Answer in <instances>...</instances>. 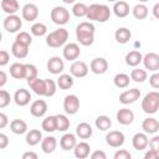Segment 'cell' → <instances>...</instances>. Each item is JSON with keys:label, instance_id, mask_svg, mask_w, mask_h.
<instances>
[{"label": "cell", "instance_id": "obj_51", "mask_svg": "<svg viewBox=\"0 0 159 159\" xmlns=\"http://www.w3.org/2000/svg\"><path fill=\"white\" fill-rule=\"evenodd\" d=\"M89 157L92 159H106L107 158V154L103 150H94L92 154H89Z\"/></svg>", "mask_w": 159, "mask_h": 159}, {"label": "cell", "instance_id": "obj_29", "mask_svg": "<svg viewBox=\"0 0 159 159\" xmlns=\"http://www.w3.org/2000/svg\"><path fill=\"white\" fill-rule=\"evenodd\" d=\"M11 53L16 58H25L29 53V46L20 43L17 41H14V43L11 45Z\"/></svg>", "mask_w": 159, "mask_h": 159}, {"label": "cell", "instance_id": "obj_35", "mask_svg": "<svg viewBox=\"0 0 159 159\" xmlns=\"http://www.w3.org/2000/svg\"><path fill=\"white\" fill-rule=\"evenodd\" d=\"M132 14H133V16H134L137 20H144V19L148 16L149 10H148V7H147L145 4L139 2V4L134 5V7L132 9Z\"/></svg>", "mask_w": 159, "mask_h": 159}, {"label": "cell", "instance_id": "obj_3", "mask_svg": "<svg viewBox=\"0 0 159 159\" xmlns=\"http://www.w3.org/2000/svg\"><path fill=\"white\" fill-rule=\"evenodd\" d=\"M67 40H68V31L65 27H60L46 36V45L50 47L57 48L66 45Z\"/></svg>", "mask_w": 159, "mask_h": 159}, {"label": "cell", "instance_id": "obj_25", "mask_svg": "<svg viewBox=\"0 0 159 159\" xmlns=\"http://www.w3.org/2000/svg\"><path fill=\"white\" fill-rule=\"evenodd\" d=\"M140 62H143V55L138 51V50H133L129 51L125 55V63L129 67H137Z\"/></svg>", "mask_w": 159, "mask_h": 159}, {"label": "cell", "instance_id": "obj_38", "mask_svg": "<svg viewBox=\"0 0 159 159\" xmlns=\"http://www.w3.org/2000/svg\"><path fill=\"white\" fill-rule=\"evenodd\" d=\"M114 86L118 88H127L130 82V76L127 73H117L113 78Z\"/></svg>", "mask_w": 159, "mask_h": 159}, {"label": "cell", "instance_id": "obj_36", "mask_svg": "<svg viewBox=\"0 0 159 159\" xmlns=\"http://www.w3.org/2000/svg\"><path fill=\"white\" fill-rule=\"evenodd\" d=\"M94 125H96L97 129H99L102 132H106L112 127V120H111V118L108 116H104V114L103 116H98L96 118V120H94Z\"/></svg>", "mask_w": 159, "mask_h": 159}, {"label": "cell", "instance_id": "obj_47", "mask_svg": "<svg viewBox=\"0 0 159 159\" xmlns=\"http://www.w3.org/2000/svg\"><path fill=\"white\" fill-rule=\"evenodd\" d=\"M113 158L114 159H130L132 158V154L128 150H125V149H119V150H117L114 153Z\"/></svg>", "mask_w": 159, "mask_h": 159}, {"label": "cell", "instance_id": "obj_46", "mask_svg": "<svg viewBox=\"0 0 159 159\" xmlns=\"http://www.w3.org/2000/svg\"><path fill=\"white\" fill-rule=\"evenodd\" d=\"M11 101V96L7 91L1 89L0 91V108H5Z\"/></svg>", "mask_w": 159, "mask_h": 159}, {"label": "cell", "instance_id": "obj_7", "mask_svg": "<svg viewBox=\"0 0 159 159\" xmlns=\"http://www.w3.org/2000/svg\"><path fill=\"white\" fill-rule=\"evenodd\" d=\"M125 137L120 130H109L106 135V143L112 148H119L124 144Z\"/></svg>", "mask_w": 159, "mask_h": 159}, {"label": "cell", "instance_id": "obj_4", "mask_svg": "<svg viewBox=\"0 0 159 159\" xmlns=\"http://www.w3.org/2000/svg\"><path fill=\"white\" fill-rule=\"evenodd\" d=\"M142 109L147 114H154L159 109V92H148L142 99Z\"/></svg>", "mask_w": 159, "mask_h": 159}, {"label": "cell", "instance_id": "obj_40", "mask_svg": "<svg viewBox=\"0 0 159 159\" xmlns=\"http://www.w3.org/2000/svg\"><path fill=\"white\" fill-rule=\"evenodd\" d=\"M148 78V73L143 68H134L130 72V80H133L137 83H142Z\"/></svg>", "mask_w": 159, "mask_h": 159}, {"label": "cell", "instance_id": "obj_23", "mask_svg": "<svg viewBox=\"0 0 159 159\" xmlns=\"http://www.w3.org/2000/svg\"><path fill=\"white\" fill-rule=\"evenodd\" d=\"M93 134V129L91 127L89 123L87 122H81L80 124H77L76 127V135L81 139H88L91 138Z\"/></svg>", "mask_w": 159, "mask_h": 159}, {"label": "cell", "instance_id": "obj_33", "mask_svg": "<svg viewBox=\"0 0 159 159\" xmlns=\"http://www.w3.org/2000/svg\"><path fill=\"white\" fill-rule=\"evenodd\" d=\"M10 130L14 133V134H24L27 132V124L25 120L22 119H12L10 122Z\"/></svg>", "mask_w": 159, "mask_h": 159}, {"label": "cell", "instance_id": "obj_39", "mask_svg": "<svg viewBox=\"0 0 159 159\" xmlns=\"http://www.w3.org/2000/svg\"><path fill=\"white\" fill-rule=\"evenodd\" d=\"M56 125L58 132H66L70 128L71 122L66 114H56Z\"/></svg>", "mask_w": 159, "mask_h": 159}, {"label": "cell", "instance_id": "obj_34", "mask_svg": "<svg viewBox=\"0 0 159 159\" xmlns=\"http://www.w3.org/2000/svg\"><path fill=\"white\" fill-rule=\"evenodd\" d=\"M132 37V32L127 27H119L114 32V39L118 43H127Z\"/></svg>", "mask_w": 159, "mask_h": 159}, {"label": "cell", "instance_id": "obj_44", "mask_svg": "<svg viewBox=\"0 0 159 159\" xmlns=\"http://www.w3.org/2000/svg\"><path fill=\"white\" fill-rule=\"evenodd\" d=\"M15 41H17V42H20V43H24V45H26V46H30L31 42H32V37H31V35H30L29 32H26V31H20V32L16 35Z\"/></svg>", "mask_w": 159, "mask_h": 159}, {"label": "cell", "instance_id": "obj_49", "mask_svg": "<svg viewBox=\"0 0 159 159\" xmlns=\"http://www.w3.org/2000/svg\"><path fill=\"white\" fill-rule=\"evenodd\" d=\"M149 148L159 153V135H154L152 139H149Z\"/></svg>", "mask_w": 159, "mask_h": 159}, {"label": "cell", "instance_id": "obj_16", "mask_svg": "<svg viewBox=\"0 0 159 159\" xmlns=\"http://www.w3.org/2000/svg\"><path fill=\"white\" fill-rule=\"evenodd\" d=\"M116 118H117V122L122 125H129L133 123L134 120V113L132 109H128V108H120L117 114H116Z\"/></svg>", "mask_w": 159, "mask_h": 159}, {"label": "cell", "instance_id": "obj_56", "mask_svg": "<svg viewBox=\"0 0 159 159\" xmlns=\"http://www.w3.org/2000/svg\"><path fill=\"white\" fill-rule=\"evenodd\" d=\"M6 81H7V76H6L5 71H0V87H1V88L5 86Z\"/></svg>", "mask_w": 159, "mask_h": 159}, {"label": "cell", "instance_id": "obj_11", "mask_svg": "<svg viewBox=\"0 0 159 159\" xmlns=\"http://www.w3.org/2000/svg\"><path fill=\"white\" fill-rule=\"evenodd\" d=\"M143 65L145 70H149L152 72L159 71V55L155 52H148L143 56Z\"/></svg>", "mask_w": 159, "mask_h": 159}, {"label": "cell", "instance_id": "obj_41", "mask_svg": "<svg viewBox=\"0 0 159 159\" xmlns=\"http://www.w3.org/2000/svg\"><path fill=\"white\" fill-rule=\"evenodd\" d=\"M30 32H31V35L37 36V37L45 36V35L47 34V26H46L43 22H35V24L31 26Z\"/></svg>", "mask_w": 159, "mask_h": 159}, {"label": "cell", "instance_id": "obj_27", "mask_svg": "<svg viewBox=\"0 0 159 159\" xmlns=\"http://www.w3.org/2000/svg\"><path fill=\"white\" fill-rule=\"evenodd\" d=\"M56 147H57V140H56V138L52 137V135L45 137V138L42 139V142H41V149H42V152H43L45 154H51V153H53L55 149H56Z\"/></svg>", "mask_w": 159, "mask_h": 159}, {"label": "cell", "instance_id": "obj_20", "mask_svg": "<svg viewBox=\"0 0 159 159\" xmlns=\"http://www.w3.org/2000/svg\"><path fill=\"white\" fill-rule=\"evenodd\" d=\"M113 14L117 16V17H125L129 15V11H130V7H129V4L127 1H123V0H118L114 2L113 5V9H112Z\"/></svg>", "mask_w": 159, "mask_h": 159}, {"label": "cell", "instance_id": "obj_53", "mask_svg": "<svg viewBox=\"0 0 159 159\" xmlns=\"http://www.w3.org/2000/svg\"><path fill=\"white\" fill-rule=\"evenodd\" d=\"M144 158L145 159H159V153L153 150V149H149L145 154H144Z\"/></svg>", "mask_w": 159, "mask_h": 159}, {"label": "cell", "instance_id": "obj_54", "mask_svg": "<svg viewBox=\"0 0 159 159\" xmlns=\"http://www.w3.org/2000/svg\"><path fill=\"white\" fill-rule=\"evenodd\" d=\"M9 120H7V116L5 113H0V128H5L7 125Z\"/></svg>", "mask_w": 159, "mask_h": 159}, {"label": "cell", "instance_id": "obj_32", "mask_svg": "<svg viewBox=\"0 0 159 159\" xmlns=\"http://www.w3.org/2000/svg\"><path fill=\"white\" fill-rule=\"evenodd\" d=\"M10 76L15 80H24L25 78V63L15 62L10 66Z\"/></svg>", "mask_w": 159, "mask_h": 159}, {"label": "cell", "instance_id": "obj_57", "mask_svg": "<svg viewBox=\"0 0 159 159\" xmlns=\"http://www.w3.org/2000/svg\"><path fill=\"white\" fill-rule=\"evenodd\" d=\"M152 12H153V16H154L155 19H158V20H159V2H157V4L153 6Z\"/></svg>", "mask_w": 159, "mask_h": 159}, {"label": "cell", "instance_id": "obj_48", "mask_svg": "<svg viewBox=\"0 0 159 159\" xmlns=\"http://www.w3.org/2000/svg\"><path fill=\"white\" fill-rule=\"evenodd\" d=\"M149 83L153 88L159 89V72H153V75L149 77Z\"/></svg>", "mask_w": 159, "mask_h": 159}, {"label": "cell", "instance_id": "obj_60", "mask_svg": "<svg viewBox=\"0 0 159 159\" xmlns=\"http://www.w3.org/2000/svg\"><path fill=\"white\" fill-rule=\"evenodd\" d=\"M107 1H111V2H116V1H118V0H107Z\"/></svg>", "mask_w": 159, "mask_h": 159}, {"label": "cell", "instance_id": "obj_18", "mask_svg": "<svg viewBox=\"0 0 159 159\" xmlns=\"http://www.w3.org/2000/svg\"><path fill=\"white\" fill-rule=\"evenodd\" d=\"M132 145L135 150H144L149 145V139L147 133H135L132 138Z\"/></svg>", "mask_w": 159, "mask_h": 159}, {"label": "cell", "instance_id": "obj_52", "mask_svg": "<svg viewBox=\"0 0 159 159\" xmlns=\"http://www.w3.org/2000/svg\"><path fill=\"white\" fill-rule=\"evenodd\" d=\"M9 145V138L5 133H0V149H5Z\"/></svg>", "mask_w": 159, "mask_h": 159}, {"label": "cell", "instance_id": "obj_5", "mask_svg": "<svg viewBox=\"0 0 159 159\" xmlns=\"http://www.w3.org/2000/svg\"><path fill=\"white\" fill-rule=\"evenodd\" d=\"M50 16H51L52 22L60 26L66 25L70 21V11L63 6H55L51 10Z\"/></svg>", "mask_w": 159, "mask_h": 159}, {"label": "cell", "instance_id": "obj_6", "mask_svg": "<svg viewBox=\"0 0 159 159\" xmlns=\"http://www.w3.org/2000/svg\"><path fill=\"white\" fill-rule=\"evenodd\" d=\"M2 26L4 29L10 32V34H14V32H17L21 27H22V20L20 19V16H17L16 14L14 15H7L4 21H2Z\"/></svg>", "mask_w": 159, "mask_h": 159}, {"label": "cell", "instance_id": "obj_15", "mask_svg": "<svg viewBox=\"0 0 159 159\" xmlns=\"http://www.w3.org/2000/svg\"><path fill=\"white\" fill-rule=\"evenodd\" d=\"M47 112V103L46 101L43 99H36L31 103V107H30V113L36 117V118H41L46 114Z\"/></svg>", "mask_w": 159, "mask_h": 159}, {"label": "cell", "instance_id": "obj_24", "mask_svg": "<svg viewBox=\"0 0 159 159\" xmlns=\"http://www.w3.org/2000/svg\"><path fill=\"white\" fill-rule=\"evenodd\" d=\"M89 153H91V147L86 142H80L73 148V154L78 159H84V158L89 157Z\"/></svg>", "mask_w": 159, "mask_h": 159}, {"label": "cell", "instance_id": "obj_17", "mask_svg": "<svg viewBox=\"0 0 159 159\" xmlns=\"http://www.w3.org/2000/svg\"><path fill=\"white\" fill-rule=\"evenodd\" d=\"M65 68L63 60L58 56H53L47 61V71L52 75H60Z\"/></svg>", "mask_w": 159, "mask_h": 159}, {"label": "cell", "instance_id": "obj_21", "mask_svg": "<svg viewBox=\"0 0 159 159\" xmlns=\"http://www.w3.org/2000/svg\"><path fill=\"white\" fill-rule=\"evenodd\" d=\"M76 134L72 133H65L61 138H60V147L63 150H73L75 145L77 144V139H76Z\"/></svg>", "mask_w": 159, "mask_h": 159}, {"label": "cell", "instance_id": "obj_42", "mask_svg": "<svg viewBox=\"0 0 159 159\" xmlns=\"http://www.w3.org/2000/svg\"><path fill=\"white\" fill-rule=\"evenodd\" d=\"M87 10H88V6L83 2H75L72 6V14L76 17H84L87 15Z\"/></svg>", "mask_w": 159, "mask_h": 159}, {"label": "cell", "instance_id": "obj_12", "mask_svg": "<svg viewBox=\"0 0 159 159\" xmlns=\"http://www.w3.org/2000/svg\"><path fill=\"white\" fill-rule=\"evenodd\" d=\"M140 97V91L138 88H130L119 94V102L122 104H132L137 102Z\"/></svg>", "mask_w": 159, "mask_h": 159}, {"label": "cell", "instance_id": "obj_8", "mask_svg": "<svg viewBox=\"0 0 159 159\" xmlns=\"http://www.w3.org/2000/svg\"><path fill=\"white\" fill-rule=\"evenodd\" d=\"M81 55V48L77 43L75 42H70V43H66L63 46V50H62V56L65 60L67 61H76Z\"/></svg>", "mask_w": 159, "mask_h": 159}, {"label": "cell", "instance_id": "obj_50", "mask_svg": "<svg viewBox=\"0 0 159 159\" xmlns=\"http://www.w3.org/2000/svg\"><path fill=\"white\" fill-rule=\"evenodd\" d=\"M9 60H10V55H9V52H7L6 50H1V51H0V66H5V65H7Z\"/></svg>", "mask_w": 159, "mask_h": 159}, {"label": "cell", "instance_id": "obj_45", "mask_svg": "<svg viewBox=\"0 0 159 159\" xmlns=\"http://www.w3.org/2000/svg\"><path fill=\"white\" fill-rule=\"evenodd\" d=\"M46 96L45 97H52L57 91V82H55L51 78H46Z\"/></svg>", "mask_w": 159, "mask_h": 159}, {"label": "cell", "instance_id": "obj_26", "mask_svg": "<svg viewBox=\"0 0 159 159\" xmlns=\"http://www.w3.org/2000/svg\"><path fill=\"white\" fill-rule=\"evenodd\" d=\"M30 88L34 91V93H36L37 96H46V81L41 80V78H35L31 82H29Z\"/></svg>", "mask_w": 159, "mask_h": 159}, {"label": "cell", "instance_id": "obj_31", "mask_svg": "<svg viewBox=\"0 0 159 159\" xmlns=\"http://www.w3.org/2000/svg\"><path fill=\"white\" fill-rule=\"evenodd\" d=\"M1 9L7 15H14L19 11L20 5L17 0H1Z\"/></svg>", "mask_w": 159, "mask_h": 159}, {"label": "cell", "instance_id": "obj_37", "mask_svg": "<svg viewBox=\"0 0 159 159\" xmlns=\"http://www.w3.org/2000/svg\"><path fill=\"white\" fill-rule=\"evenodd\" d=\"M41 128H42L45 132H47V133H52V132L57 130L56 116H47V117H45V119H42Z\"/></svg>", "mask_w": 159, "mask_h": 159}, {"label": "cell", "instance_id": "obj_10", "mask_svg": "<svg viewBox=\"0 0 159 159\" xmlns=\"http://www.w3.org/2000/svg\"><path fill=\"white\" fill-rule=\"evenodd\" d=\"M89 68L86 62L83 61H73L70 66V73L76 78H83L87 76Z\"/></svg>", "mask_w": 159, "mask_h": 159}, {"label": "cell", "instance_id": "obj_22", "mask_svg": "<svg viewBox=\"0 0 159 159\" xmlns=\"http://www.w3.org/2000/svg\"><path fill=\"white\" fill-rule=\"evenodd\" d=\"M142 129L147 134H155L159 130V120L155 119V118H153V117L145 118L142 122Z\"/></svg>", "mask_w": 159, "mask_h": 159}, {"label": "cell", "instance_id": "obj_14", "mask_svg": "<svg viewBox=\"0 0 159 159\" xmlns=\"http://www.w3.org/2000/svg\"><path fill=\"white\" fill-rule=\"evenodd\" d=\"M21 16H22L24 20H26L29 22L35 21L39 17V7L32 2L25 4L22 10H21Z\"/></svg>", "mask_w": 159, "mask_h": 159}, {"label": "cell", "instance_id": "obj_28", "mask_svg": "<svg viewBox=\"0 0 159 159\" xmlns=\"http://www.w3.org/2000/svg\"><path fill=\"white\" fill-rule=\"evenodd\" d=\"M26 143L31 147H35L39 143L42 142V133L40 129H30L27 133H26Z\"/></svg>", "mask_w": 159, "mask_h": 159}, {"label": "cell", "instance_id": "obj_55", "mask_svg": "<svg viewBox=\"0 0 159 159\" xmlns=\"http://www.w3.org/2000/svg\"><path fill=\"white\" fill-rule=\"evenodd\" d=\"M22 159H37V154L35 152H26L22 154Z\"/></svg>", "mask_w": 159, "mask_h": 159}, {"label": "cell", "instance_id": "obj_1", "mask_svg": "<svg viewBox=\"0 0 159 159\" xmlns=\"http://www.w3.org/2000/svg\"><path fill=\"white\" fill-rule=\"evenodd\" d=\"M96 27L91 21H82L76 27V39L82 46H91L94 42Z\"/></svg>", "mask_w": 159, "mask_h": 159}, {"label": "cell", "instance_id": "obj_19", "mask_svg": "<svg viewBox=\"0 0 159 159\" xmlns=\"http://www.w3.org/2000/svg\"><path fill=\"white\" fill-rule=\"evenodd\" d=\"M30 101H31V93L27 89H25V88L16 89V92L14 94V102L17 106L25 107V106H27L30 103Z\"/></svg>", "mask_w": 159, "mask_h": 159}, {"label": "cell", "instance_id": "obj_58", "mask_svg": "<svg viewBox=\"0 0 159 159\" xmlns=\"http://www.w3.org/2000/svg\"><path fill=\"white\" fill-rule=\"evenodd\" d=\"M62 1H63L65 4H68V5H70V4H75V2H76V0H62Z\"/></svg>", "mask_w": 159, "mask_h": 159}, {"label": "cell", "instance_id": "obj_59", "mask_svg": "<svg viewBox=\"0 0 159 159\" xmlns=\"http://www.w3.org/2000/svg\"><path fill=\"white\" fill-rule=\"evenodd\" d=\"M138 1H139V2H143V4H144V2H147L148 0H138Z\"/></svg>", "mask_w": 159, "mask_h": 159}, {"label": "cell", "instance_id": "obj_13", "mask_svg": "<svg viewBox=\"0 0 159 159\" xmlns=\"http://www.w3.org/2000/svg\"><path fill=\"white\" fill-rule=\"evenodd\" d=\"M89 70L94 75H103L108 70V61L103 57H96L89 63Z\"/></svg>", "mask_w": 159, "mask_h": 159}, {"label": "cell", "instance_id": "obj_2", "mask_svg": "<svg viewBox=\"0 0 159 159\" xmlns=\"http://www.w3.org/2000/svg\"><path fill=\"white\" fill-rule=\"evenodd\" d=\"M86 17L88 20L106 22L111 17V9L104 4H91L88 6Z\"/></svg>", "mask_w": 159, "mask_h": 159}, {"label": "cell", "instance_id": "obj_9", "mask_svg": "<svg viewBox=\"0 0 159 159\" xmlns=\"http://www.w3.org/2000/svg\"><path fill=\"white\" fill-rule=\"evenodd\" d=\"M63 109L67 114H76L80 109V98L76 94H68L63 99Z\"/></svg>", "mask_w": 159, "mask_h": 159}, {"label": "cell", "instance_id": "obj_30", "mask_svg": "<svg viewBox=\"0 0 159 159\" xmlns=\"http://www.w3.org/2000/svg\"><path fill=\"white\" fill-rule=\"evenodd\" d=\"M75 83V80H73V76L70 73H62L60 75V77L57 78V86L62 91H66V89H70Z\"/></svg>", "mask_w": 159, "mask_h": 159}, {"label": "cell", "instance_id": "obj_43", "mask_svg": "<svg viewBox=\"0 0 159 159\" xmlns=\"http://www.w3.org/2000/svg\"><path fill=\"white\" fill-rule=\"evenodd\" d=\"M37 68L35 65L32 63H25V80L29 82H31L32 80L37 78Z\"/></svg>", "mask_w": 159, "mask_h": 159}]
</instances>
